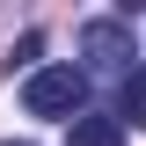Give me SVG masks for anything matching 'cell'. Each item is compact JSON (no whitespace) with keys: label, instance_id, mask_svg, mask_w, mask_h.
<instances>
[{"label":"cell","instance_id":"5b68a950","mask_svg":"<svg viewBox=\"0 0 146 146\" xmlns=\"http://www.w3.org/2000/svg\"><path fill=\"white\" fill-rule=\"evenodd\" d=\"M7 146H29V139H7Z\"/></svg>","mask_w":146,"mask_h":146},{"label":"cell","instance_id":"6da1fadb","mask_svg":"<svg viewBox=\"0 0 146 146\" xmlns=\"http://www.w3.org/2000/svg\"><path fill=\"white\" fill-rule=\"evenodd\" d=\"M22 110H29V117H80V110H88V73L80 66H36L29 80H22Z\"/></svg>","mask_w":146,"mask_h":146},{"label":"cell","instance_id":"277c9868","mask_svg":"<svg viewBox=\"0 0 146 146\" xmlns=\"http://www.w3.org/2000/svg\"><path fill=\"white\" fill-rule=\"evenodd\" d=\"M117 124H146V66L124 73V95H117Z\"/></svg>","mask_w":146,"mask_h":146},{"label":"cell","instance_id":"7a4b0ae2","mask_svg":"<svg viewBox=\"0 0 146 146\" xmlns=\"http://www.w3.org/2000/svg\"><path fill=\"white\" fill-rule=\"evenodd\" d=\"M80 51H88L102 73H131V22L124 15H95L88 29H80Z\"/></svg>","mask_w":146,"mask_h":146},{"label":"cell","instance_id":"3957f363","mask_svg":"<svg viewBox=\"0 0 146 146\" xmlns=\"http://www.w3.org/2000/svg\"><path fill=\"white\" fill-rule=\"evenodd\" d=\"M66 146H124V124L102 117V110H80V117L66 124Z\"/></svg>","mask_w":146,"mask_h":146}]
</instances>
